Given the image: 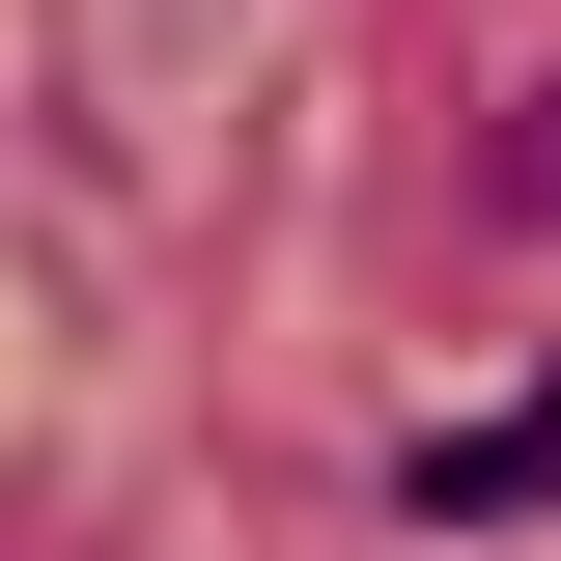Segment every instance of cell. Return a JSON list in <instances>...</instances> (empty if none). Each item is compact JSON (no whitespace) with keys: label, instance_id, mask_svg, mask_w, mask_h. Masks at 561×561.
<instances>
[{"label":"cell","instance_id":"obj_1","mask_svg":"<svg viewBox=\"0 0 561 561\" xmlns=\"http://www.w3.org/2000/svg\"><path fill=\"white\" fill-rule=\"evenodd\" d=\"M421 505H478V534H505V505H561V393H505V421H449V449H421Z\"/></svg>","mask_w":561,"mask_h":561},{"label":"cell","instance_id":"obj_2","mask_svg":"<svg viewBox=\"0 0 561 561\" xmlns=\"http://www.w3.org/2000/svg\"><path fill=\"white\" fill-rule=\"evenodd\" d=\"M505 197H534V225H561V84H534V113H505Z\"/></svg>","mask_w":561,"mask_h":561}]
</instances>
